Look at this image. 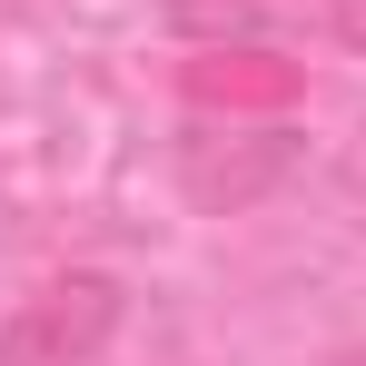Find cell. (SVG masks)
Here are the masks:
<instances>
[{
    "mask_svg": "<svg viewBox=\"0 0 366 366\" xmlns=\"http://www.w3.org/2000/svg\"><path fill=\"white\" fill-rule=\"evenodd\" d=\"M247 20H257V0H169V30L198 40V50H208V40H228V30H247Z\"/></svg>",
    "mask_w": 366,
    "mask_h": 366,
    "instance_id": "277c9868",
    "label": "cell"
},
{
    "mask_svg": "<svg viewBox=\"0 0 366 366\" xmlns=\"http://www.w3.org/2000/svg\"><path fill=\"white\" fill-rule=\"evenodd\" d=\"M188 109H228V119H247V109H297L307 69L277 60V50H257V40H208L198 60L179 69Z\"/></svg>",
    "mask_w": 366,
    "mask_h": 366,
    "instance_id": "3957f363",
    "label": "cell"
},
{
    "mask_svg": "<svg viewBox=\"0 0 366 366\" xmlns=\"http://www.w3.org/2000/svg\"><path fill=\"white\" fill-rule=\"evenodd\" d=\"M327 30H337L347 50H366V0H327Z\"/></svg>",
    "mask_w": 366,
    "mask_h": 366,
    "instance_id": "5b68a950",
    "label": "cell"
},
{
    "mask_svg": "<svg viewBox=\"0 0 366 366\" xmlns=\"http://www.w3.org/2000/svg\"><path fill=\"white\" fill-rule=\"evenodd\" d=\"M287 159H297L287 129H198V139H179V188H188V208L238 218L287 179Z\"/></svg>",
    "mask_w": 366,
    "mask_h": 366,
    "instance_id": "7a4b0ae2",
    "label": "cell"
},
{
    "mask_svg": "<svg viewBox=\"0 0 366 366\" xmlns=\"http://www.w3.org/2000/svg\"><path fill=\"white\" fill-rule=\"evenodd\" d=\"M119 317H129V287L109 267H60V277H40L30 297L10 307L0 366H89L119 337Z\"/></svg>",
    "mask_w": 366,
    "mask_h": 366,
    "instance_id": "6da1fadb",
    "label": "cell"
},
{
    "mask_svg": "<svg viewBox=\"0 0 366 366\" xmlns=\"http://www.w3.org/2000/svg\"><path fill=\"white\" fill-rule=\"evenodd\" d=\"M337 366H366V347H357V357H337Z\"/></svg>",
    "mask_w": 366,
    "mask_h": 366,
    "instance_id": "8992f818",
    "label": "cell"
}]
</instances>
